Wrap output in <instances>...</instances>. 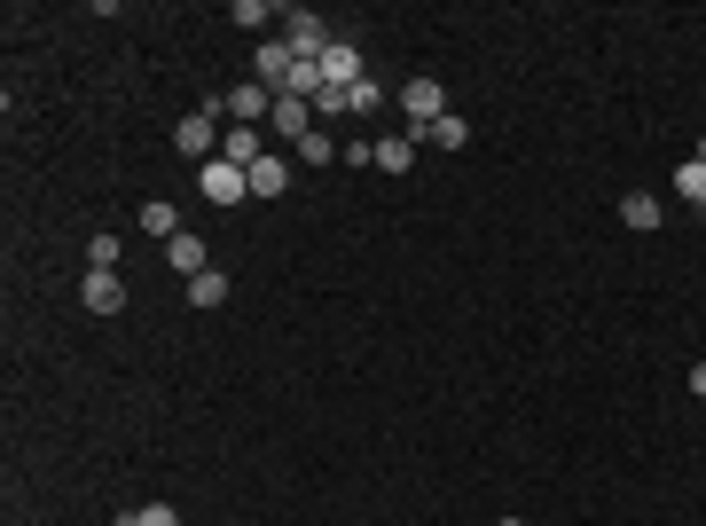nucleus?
<instances>
[{"label": "nucleus", "instance_id": "1", "mask_svg": "<svg viewBox=\"0 0 706 526\" xmlns=\"http://www.w3.org/2000/svg\"><path fill=\"white\" fill-rule=\"evenodd\" d=\"M393 95H401V111H408V134H424L432 118H448V86H439L432 71H416L408 86H393Z\"/></svg>", "mask_w": 706, "mask_h": 526}, {"label": "nucleus", "instance_id": "2", "mask_svg": "<svg viewBox=\"0 0 706 526\" xmlns=\"http://www.w3.org/2000/svg\"><path fill=\"white\" fill-rule=\"evenodd\" d=\"M220 142H228V134H220V118H212V111H189L181 126H173V149H181L189 165H212V157H220Z\"/></svg>", "mask_w": 706, "mask_h": 526}, {"label": "nucleus", "instance_id": "3", "mask_svg": "<svg viewBox=\"0 0 706 526\" xmlns=\"http://www.w3.org/2000/svg\"><path fill=\"white\" fill-rule=\"evenodd\" d=\"M283 40H291V55L299 63H322V48H330V24L314 17V9H283V24H276Z\"/></svg>", "mask_w": 706, "mask_h": 526}, {"label": "nucleus", "instance_id": "4", "mask_svg": "<svg viewBox=\"0 0 706 526\" xmlns=\"http://www.w3.org/2000/svg\"><path fill=\"white\" fill-rule=\"evenodd\" d=\"M251 71H259V86H268V95H283V86H291V71H299L291 40H283V32H268V40H259V55H251Z\"/></svg>", "mask_w": 706, "mask_h": 526}, {"label": "nucleus", "instance_id": "5", "mask_svg": "<svg viewBox=\"0 0 706 526\" xmlns=\"http://www.w3.org/2000/svg\"><path fill=\"white\" fill-rule=\"evenodd\" d=\"M197 189H205V205H243V197H251V182H243V165H228V157L197 165Z\"/></svg>", "mask_w": 706, "mask_h": 526}, {"label": "nucleus", "instance_id": "6", "mask_svg": "<svg viewBox=\"0 0 706 526\" xmlns=\"http://www.w3.org/2000/svg\"><path fill=\"white\" fill-rule=\"evenodd\" d=\"M79 299H86V314H118V307H126L118 268H86V276H79Z\"/></svg>", "mask_w": 706, "mask_h": 526}, {"label": "nucleus", "instance_id": "7", "mask_svg": "<svg viewBox=\"0 0 706 526\" xmlns=\"http://www.w3.org/2000/svg\"><path fill=\"white\" fill-rule=\"evenodd\" d=\"M268 126H276V134H283V142L299 149V142H307V134H314L322 118H314V103H299V95H276V111H268Z\"/></svg>", "mask_w": 706, "mask_h": 526}, {"label": "nucleus", "instance_id": "8", "mask_svg": "<svg viewBox=\"0 0 706 526\" xmlns=\"http://www.w3.org/2000/svg\"><path fill=\"white\" fill-rule=\"evenodd\" d=\"M243 182H251V197H259V205H276V197H291V157H276V149H268V157H259V165L243 173Z\"/></svg>", "mask_w": 706, "mask_h": 526}, {"label": "nucleus", "instance_id": "9", "mask_svg": "<svg viewBox=\"0 0 706 526\" xmlns=\"http://www.w3.org/2000/svg\"><path fill=\"white\" fill-rule=\"evenodd\" d=\"M362 71H370V63H362V48H353V40H330V48H322V86H353Z\"/></svg>", "mask_w": 706, "mask_h": 526}, {"label": "nucleus", "instance_id": "10", "mask_svg": "<svg viewBox=\"0 0 706 526\" xmlns=\"http://www.w3.org/2000/svg\"><path fill=\"white\" fill-rule=\"evenodd\" d=\"M660 220H667V213H660V197H652V189H629V197H621V228H636V236H652Z\"/></svg>", "mask_w": 706, "mask_h": 526}, {"label": "nucleus", "instance_id": "11", "mask_svg": "<svg viewBox=\"0 0 706 526\" xmlns=\"http://www.w3.org/2000/svg\"><path fill=\"white\" fill-rule=\"evenodd\" d=\"M220 157H228V165H243V173H251V165H259V157H268V142H259V126H228V142H220Z\"/></svg>", "mask_w": 706, "mask_h": 526}, {"label": "nucleus", "instance_id": "12", "mask_svg": "<svg viewBox=\"0 0 706 526\" xmlns=\"http://www.w3.org/2000/svg\"><path fill=\"white\" fill-rule=\"evenodd\" d=\"M165 259H173V276H205V236H189V228H181V236L165 244Z\"/></svg>", "mask_w": 706, "mask_h": 526}, {"label": "nucleus", "instance_id": "13", "mask_svg": "<svg viewBox=\"0 0 706 526\" xmlns=\"http://www.w3.org/2000/svg\"><path fill=\"white\" fill-rule=\"evenodd\" d=\"M416 149H424L416 134H385V142H377V173H408V165H416Z\"/></svg>", "mask_w": 706, "mask_h": 526}, {"label": "nucleus", "instance_id": "14", "mask_svg": "<svg viewBox=\"0 0 706 526\" xmlns=\"http://www.w3.org/2000/svg\"><path fill=\"white\" fill-rule=\"evenodd\" d=\"M181 291H189V307H197V314H212V307L228 299V276H220V268H205V276H189Z\"/></svg>", "mask_w": 706, "mask_h": 526}, {"label": "nucleus", "instance_id": "15", "mask_svg": "<svg viewBox=\"0 0 706 526\" xmlns=\"http://www.w3.org/2000/svg\"><path fill=\"white\" fill-rule=\"evenodd\" d=\"M416 142H432V149H464V142H471V126H464V111H448V118H432Z\"/></svg>", "mask_w": 706, "mask_h": 526}, {"label": "nucleus", "instance_id": "16", "mask_svg": "<svg viewBox=\"0 0 706 526\" xmlns=\"http://www.w3.org/2000/svg\"><path fill=\"white\" fill-rule=\"evenodd\" d=\"M675 197L706 213V157H683V165H675Z\"/></svg>", "mask_w": 706, "mask_h": 526}, {"label": "nucleus", "instance_id": "17", "mask_svg": "<svg viewBox=\"0 0 706 526\" xmlns=\"http://www.w3.org/2000/svg\"><path fill=\"white\" fill-rule=\"evenodd\" d=\"M142 236H157V244H173V236H181V213H173L165 197H149V205H142Z\"/></svg>", "mask_w": 706, "mask_h": 526}, {"label": "nucleus", "instance_id": "18", "mask_svg": "<svg viewBox=\"0 0 706 526\" xmlns=\"http://www.w3.org/2000/svg\"><path fill=\"white\" fill-rule=\"evenodd\" d=\"M330 157H345V142H338L330 126H314V134L299 142V165H330Z\"/></svg>", "mask_w": 706, "mask_h": 526}, {"label": "nucleus", "instance_id": "19", "mask_svg": "<svg viewBox=\"0 0 706 526\" xmlns=\"http://www.w3.org/2000/svg\"><path fill=\"white\" fill-rule=\"evenodd\" d=\"M228 24H243V32H259V40H268V24H283V17H268L259 0H236V9H228Z\"/></svg>", "mask_w": 706, "mask_h": 526}, {"label": "nucleus", "instance_id": "20", "mask_svg": "<svg viewBox=\"0 0 706 526\" xmlns=\"http://www.w3.org/2000/svg\"><path fill=\"white\" fill-rule=\"evenodd\" d=\"M345 103H353V111H385V86H377V79L362 71V79H353V86H345Z\"/></svg>", "mask_w": 706, "mask_h": 526}, {"label": "nucleus", "instance_id": "21", "mask_svg": "<svg viewBox=\"0 0 706 526\" xmlns=\"http://www.w3.org/2000/svg\"><path fill=\"white\" fill-rule=\"evenodd\" d=\"M345 111H353V103H345V86H322V95H314V118H322V126L345 118Z\"/></svg>", "mask_w": 706, "mask_h": 526}, {"label": "nucleus", "instance_id": "22", "mask_svg": "<svg viewBox=\"0 0 706 526\" xmlns=\"http://www.w3.org/2000/svg\"><path fill=\"white\" fill-rule=\"evenodd\" d=\"M86 268H118V236H111V228H103L95 244H86Z\"/></svg>", "mask_w": 706, "mask_h": 526}, {"label": "nucleus", "instance_id": "23", "mask_svg": "<svg viewBox=\"0 0 706 526\" xmlns=\"http://www.w3.org/2000/svg\"><path fill=\"white\" fill-rule=\"evenodd\" d=\"M134 526H181V510H173V503H142Z\"/></svg>", "mask_w": 706, "mask_h": 526}, {"label": "nucleus", "instance_id": "24", "mask_svg": "<svg viewBox=\"0 0 706 526\" xmlns=\"http://www.w3.org/2000/svg\"><path fill=\"white\" fill-rule=\"evenodd\" d=\"M691 393H698V401H706V362H698V370H691Z\"/></svg>", "mask_w": 706, "mask_h": 526}, {"label": "nucleus", "instance_id": "25", "mask_svg": "<svg viewBox=\"0 0 706 526\" xmlns=\"http://www.w3.org/2000/svg\"><path fill=\"white\" fill-rule=\"evenodd\" d=\"M111 526H134V510H126V518H111Z\"/></svg>", "mask_w": 706, "mask_h": 526}, {"label": "nucleus", "instance_id": "26", "mask_svg": "<svg viewBox=\"0 0 706 526\" xmlns=\"http://www.w3.org/2000/svg\"><path fill=\"white\" fill-rule=\"evenodd\" d=\"M698 157H706V134H698Z\"/></svg>", "mask_w": 706, "mask_h": 526}, {"label": "nucleus", "instance_id": "27", "mask_svg": "<svg viewBox=\"0 0 706 526\" xmlns=\"http://www.w3.org/2000/svg\"><path fill=\"white\" fill-rule=\"evenodd\" d=\"M502 526H518V518H502Z\"/></svg>", "mask_w": 706, "mask_h": 526}]
</instances>
